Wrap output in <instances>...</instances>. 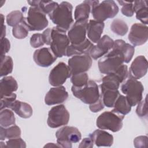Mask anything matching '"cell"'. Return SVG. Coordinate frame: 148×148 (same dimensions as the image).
Returning a JSON list of instances; mask_svg holds the SVG:
<instances>
[{
  "mask_svg": "<svg viewBox=\"0 0 148 148\" xmlns=\"http://www.w3.org/2000/svg\"><path fill=\"white\" fill-rule=\"evenodd\" d=\"M133 2H128L124 1H117V2L122 6L121 12L123 15L127 17H132L134 15V10Z\"/></svg>",
  "mask_w": 148,
  "mask_h": 148,
  "instance_id": "obj_38",
  "label": "cell"
},
{
  "mask_svg": "<svg viewBox=\"0 0 148 148\" xmlns=\"http://www.w3.org/2000/svg\"><path fill=\"white\" fill-rule=\"evenodd\" d=\"M93 45V43L87 38L83 42L80 44H71L68 46L66 49V56L72 57L74 56L82 55L85 54H89V51Z\"/></svg>",
  "mask_w": 148,
  "mask_h": 148,
  "instance_id": "obj_24",
  "label": "cell"
},
{
  "mask_svg": "<svg viewBox=\"0 0 148 148\" xmlns=\"http://www.w3.org/2000/svg\"><path fill=\"white\" fill-rule=\"evenodd\" d=\"M88 21H75L68 32V37L71 44L78 45L86 39V28Z\"/></svg>",
  "mask_w": 148,
  "mask_h": 148,
  "instance_id": "obj_16",
  "label": "cell"
},
{
  "mask_svg": "<svg viewBox=\"0 0 148 148\" xmlns=\"http://www.w3.org/2000/svg\"><path fill=\"white\" fill-rule=\"evenodd\" d=\"M13 62L12 58L9 56H1V73L0 76H6L12 72Z\"/></svg>",
  "mask_w": 148,
  "mask_h": 148,
  "instance_id": "obj_34",
  "label": "cell"
},
{
  "mask_svg": "<svg viewBox=\"0 0 148 148\" xmlns=\"http://www.w3.org/2000/svg\"><path fill=\"white\" fill-rule=\"evenodd\" d=\"M119 8L116 2L112 0L95 1L92 6L91 14L94 20L103 22L108 18L114 17L118 13Z\"/></svg>",
  "mask_w": 148,
  "mask_h": 148,
  "instance_id": "obj_4",
  "label": "cell"
},
{
  "mask_svg": "<svg viewBox=\"0 0 148 148\" xmlns=\"http://www.w3.org/2000/svg\"><path fill=\"white\" fill-rule=\"evenodd\" d=\"M93 143L98 147H110L113 143V136L102 130H96L89 134Z\"/></svg>",
  "mask_w": 148,
  "mask_h": 148,
  "instance_id": "obj_20",
  "label": "cell"
},
{
  "mask_svg": "<svg viewBox=\"0 0 148 148\" xmlns=\"http://www.w3.org/2000/svg\"><path fill=\"white\" fill-rule=\"evenodd\" d=\"M27 3L32 7L38 8L45 14H49L58 3L53 1H28Z\"/></svg>",
  "mask_w": 148,
  "mask_h": 148,
  "instance_id": "obj_29",
  "label": "cell"
},
{
  "mask_svg": "<svg viewBox=\"0 0 148 148\" xmlns=\"http://www.w3.org/2000/svg\"><path fill=\"white\" fill-rule=\"evenodd\" d=\"M136 109V113L137 115L140 117H147L148 114L147 111V96L143 100H141L138 104Z\"/></svg>",
  "mask_w": 148,
  "mask_h": 148,
  "instance_id": "obj_40",
  "label": "cell"
},
{
  "mask_svg": "<svg viewBox=\"0 0 148 148\" xmlns=\"http://www.w3.org/2000/svg\"><path fill=\"white\" fill-rule=\"evenodd\" d=\"M10 48V43L8 39L5 38L1 39V56H5V54L9 51Z\"/></svg>",
  "mask_w": 148,
  "mask_h": 148,
  "instance_id": "obj_45",
  "label": "cell"
},
{
  "mask_svg": "<svg viewBox=\"0 0 148 148\" xmlns=\"http://www.w3.org/2000/svg\"><path fill=\"white\" fill-rule=\"evenodd\" d=\"M61 147V146L58 144V143H48L47 145H46L44 147Z\"/></svg>",
  "mask_w": 148,
  "mask_h": 148,
  "instance_id": "obj_47",
  "label": "cell"
},
{
  "mask_svg": "<svg viewBox=\"0 0 148 148\" xmlns=\"http://www.w3.org/2000/svg\"><path fill=\"white\" fill-rule=\"evenodd\" d=\"M104 106H105V105L103 103L102 98L100 95V97L97 101L90 105L89 108L92 112L97 113V112H98L101 111V110H102L104 108Z\"/></svg>",
  "mask_w": 148,
  "mask_h": 148,
  "instance_id": "obj_44",
  "label": "cell"
},
{
  "mask_svg": "<svg viewBox=\"0 0 148 148\" xmlns=\"http://www.w3.org/2000/svg\"><path fill=\"white\" fill-rule=\"evenodd\" d=\"M45 43L43 39L42 34L36 33L33 34L30 38V45L34 48H38L44 45Z\"/></svg>",
  "mask_w": 148,
  "mask_h": 148,
  "instance_id": "obj_42",
  "label": "cell"
},
{
  "mask_svg": "<svg viewBox=\"0 0 148 148\" xmlns=\"http://www.w3.org/2000/svg\"><path fill=\"white\" fill-rule=\"evenodd\" d=\"M94 143L90 137L84 138L79 145V148H92Z\"/></svg>",
  "mask_w": 148,
  "mask_h": 148,
  "instance_id": "obj_46",
  "label": "cell"
},
{
  "mask_svg": "<svg viewBox=\"0 0 148 148\" xmlns=\"http://www.w3.org/2000/svg\"><path fill=\"white\" fill-rule=\"evenodd\" d=\"M9 109L23 119L29 118L33 113L32 108L29 104L18 100L14 101L10 105Z\"/></svg>",
  "mask_w": 148,
  "mask_h": 148,
  "instance_id": "obj_25",
  "label": "cell"
},
{
  "mask_svg": "<svg viewBox=\"0 0 148 148\" xmlns=\"http://www.w3.org/2000/svg\"><path fill=\"white\" fill-rule=\"evenodd\" d=\"M57 142L61 147L71 148L72 143L79 142L82 139L79 130L75 127L64 126L56 132Z\"/></svg>",
  "mask_w": 148,
  "mask_h": 148,
  "instance_id": "obj_9",
  "label": "cell"
},
{
  "mask_svg": "<svg viewBox=\"0 0 148 148\" xmlns=\"http://www.w3.org/2000/svg\"><path fill=\"white\" fill-rule=\"evenodd\" d=\"M112 31L120 36L125 35L128 31V26L123 20L116 18L113 20L110 24Z\"/></svg>",
  "mask_w": 148,
  "mask_h": 148,
  "instance_id": "obj_33",
  "label": "cell"
},
{
  "mask_svg": "<svg viewBox=\"0 0 148 148\" xmlns=\"http://www.w3.org/2000/svg\"><path fill=\"white\" fill-rule=\"evenodd\" d=\"M73 6L66 1H63L48 15L56 27L64 31L70 29L74 22L72 17Z\"/></svg>",
  "mask_w": 148,
  "mask_h": 148,
  "instance_id": "obj_2",
  "label": "cell"
},
{
  "mask_svg": "<svg viewBox=\"0 0 148 148\" xmlns=\"http://www.w3.org/2000/svg\"><path fill=\"white\" fill-rule=\"evenodd\" d=\"M23 13L20 10H14L6 16V23L10 27H14L21 23L24 18Z\"/></svg>",
  "mask_w": 148,
  "mask_h": 148,
  "instance_id": "obj_36",
  "label": "cell"
},
{
  "mask_svg": "<svg viewBox=\"0 0 148 148\" xmlns=\"http://www.w3.org/2000/svg\"><path fill=\"white\" fill-rule=\"evenodd\" d=\"M124 118V115L114 112L112 110L104 112L98 117L96 125L99 129L116 132L122 128Z\"/></svg>",
  "mask_w": 148,
  "mask_h": 148,
  "instance_id": "obj_7",
  "label": "cell"
},
{
  "mask_svg": "<svg viewBox=\"0 0 148 148\" xmlns=\"http://www.w3.org/2000/svg\"><path fill=\"white\" fill-rule=\"evenodd\" d=\"M69 117V113L65 106L64 105H58L53 106L49 110L47 123L50 128H58L66 125Z\"/></svg>",
  "mask_w": 148,
  "mask_h": 148,
  "instance_id": "obj_10",
  "label": "cell"
},
{
  "mask_svg": "<svg viewBox=\"0 0 148 148\" xmlns=\"http://www.w3.org/2000/svg\"><path fill=\"white\" fill-rule=\"evenodd\" d=\"M21 136V130L16 125H13L8 127H0V139L3 140L5 139H13L19 138Z\"/></svg>",
  "mask_w": 148,
  "mask_h": 148,
  "instance_id": "obj_31",
  "label": "cell"
},
{
  "mask_svg": "<svg viewBox=\"0 0 148 148\" xmlns=\"http://www.w3.org/2000/svg\"><path fill=\"white\" fill-rule=\"evenodd\" d=\"M100 88L101 91L100 95L104 105L108 108L113 107L114 103L120 94L119 91L106 88L101 86H100Z\"/></svg>",
  "mask_w": 148,
  "mask_h": 148,
  "instance_id": "obj_28",
  "label": "cell"
},
{
  "mask_svg": "<svg viewBox=\"0 0 148 148\" xmlns=\"http://www.w3.org/2000/svg\"><path fill=\"white\" fill-rule=\"evenodd\" d=\"M112 48L117 49L123 56L124 62L128 63L132 60L135 53V46L126 43L122 39H117L114 41Z\"/></svg>",
  "mask_w": 148,
  "mask_h": 148,
  "instance_id": "obj_23",
  "label": "cell"
},
{
  "mask_svg": "<svg viewBox=\"0 0 148 148\" xmlns=\"http://www.w3.org/2000/svg\"><path fill=\"white\" fill-rule=\"evenodd\" d=\"M57 57L50 47H42L36 50L33 54L35 62L41 67H48L57 60Z\"/></svg>",
  "mask_w": 148,
  "mask_h": 148,
  "instance_id": "obj_18",
  "label": "cell"
},
{
  "mask_svg": "<svg viewBox=\"0 0 148 148\" xmlns=\"http://www.w3.org/2000/svg\"><path fill=\"white\" fill-rule=\"evenodd\" d=\"M17 95L15 93H12L10 95H5L1 97V105L0 109L1 110L5 109L10 108L12 103L16 100Z\"/></svg>",
  "mask_w": 148,
  "mask_h": 148,
  "instance_id": "obj_39",
  "label": "cell"
},
{
  "mask_svg": "<svg viewBox=\"0 0 148 148\" xmlns=\"http://www.w3.org/2000/svg\"><path fill=\"white\" fill-rule=\"evenodd\" d=\"M95 1H84L75 8L74 18L75 21H88L90 13L91 12L92 6Z\"/></svg>",
  "mask_w": 148,
  "mask_h": 148,
  "instance_id": "obj_22",
  "label": "cell"
},
{
  "mask_svg": "<svg viewBox=\"0 0 148 148\" xmlns=\"http://www.w3.org/2000/svg\"><path fill=\"white\" fill-rule=\"evenodd\" d=\"M16 119L14 113L10 109H3L0 113V125L3 127H8L14 125Z\"/></svg>",
  "mask_w": 148,
  "mask_h": 148,
  "instance_id": "obj_32",
  "label": "cell"
},
{
  "mask_svg": "<svg viewBox=\"0 0 148 148\" xmlns=\"http://www.w3.org/2000/svg\"><path fill=\"white\" fill-rule=\"evenodd\" d=\"M114 40L108 35H105L97 42L96 45H93L89 51L91 58L97 60L106 54L113 46Z\"/></svg>",
  "mask_w": 148,
  "mask_h": 148,
  "instance_id": "obj_15",
  "label": "cell"
},
{
  "mask_svg": "<svg viewBox=\"0 0 148 148\" xmlns=\"http://www.w3.org/2000/svg\"><path fill=\"white\" fill-rule=\"evenodd\" d=\"M23 21L29 31H42L49 24L46 14L36 7L29 8L27 16L23 18Z\"/></svg>",
  "mask_w": 148,
  "mask_h": 148,
  "instance_id": "obj_8",
  "label": "cell"
},
{
  "mask_svg": "<svg viewBox=\"0 0 148 148\" xmlns=\"http://www.w3.org/2000/svg\"><path fill=\"white\" fill-rule=\"evenodd\" d=\"M68 97V93L63 86L51 88L45 97V103L47 105H54L65 102Z\"/></svg>",
  "mask_w": 148,
  "mask_h": 148,
  "instance_id": "obj_17",
  "label": "cell"
},
{
  "mask_svg": "<svg viewBox=\"0 0 148 148\" xmlns=\"http://www.w3.org/2000/svg\"><path fill=\"white\" fill-rule=\"evenodd\" d=\"M147 136H139L136 137L134 140V145L136 148H145L147 146Z\"/></svg>",
  "mask_w": 148,
  "mask_h": 148,
  "instance_id": "obj_43",
  "label": "cell"
},
{
  "mask_svg": "<svg viewBox=\"0 0 148 148\" xmlns=\"http://www.w3.org/2000/svg\"><path fill=\"white\" fill-rule=\"evenodd\" d=\"M121 90L126 95L131 107L136 105L142 99L144 87L142 83L135 79L127 78L121 83Z\"/></svg>",
  "mask_w": 148,
  "mask_h": 148,
  "instance_id": "obj_3",
  "label": "cell"
},
{
  "mask_svg": "<svg viewBox=\"0 0 148 148\" xmlns=\"http://www.w3.org/2000/svg\"><path fill=\"white\" fill-rule=\"evenodd\" d=\"M147 72V61L143 56L136 57L131 64L128 71V77L139 79L143 77Z\"/></svg>",
  "mask_w": 148,
  "mask_h": 148,
  "instance_id": "obj_19",
  "label": "cell"
},
{
  "mask_svg": "<svg viewBox=\"0 0 148 148\" xmlns=\"http://www.w3.org/2000/svg\"><path fill=\"white\" fill-rule=\"evenodd\" d=\"M45 44L49 45L51 51L58 58L66 56V49L70 41L66 31L57 27L48 28L42 33Z\"/></svg>",
  "mask_w": 148,
  "mask_h": 148,
  "instance_id": "obj_1",
  "label": "cell"
},
{
  "mask_svg": "<svg viewBox=\"0 0 148 148\" xmlns=\"http://www.w3.org/2000/svg\"><path fill=\"white\" fill-rule=\"evenodd\" d=\"M71 76L69 67L65 63L60 62L50 71L49 82L54 87L62 86Z\"/></svg>",
  "mask_w": 148,
  "mask_h": 148,
  "instance_id": "obj_12",
  "label": "cell"
},
{
  "mask_svg": "<svg viewBox=\"0 0 148 148\" xmlns=\"http://www.w3.org/2000/svg\"><path fill=\"white\" fill-rule=\"evenodd\" d=\"M134 13L136 19L140 20L142 24H148L147 2L146 1H137L133 2Z\"/></svg>",
  "mask_w": 148,
  "mask_h": 148,
  "instance_id": "obj_27",
  "label": "cell"
},
{
  "mask_svg": "<svg viewBox=\"0 0 148 148\" xmlns=\"http://www.w3.org/2000/svg\"><path fill=\"white\" fill-rule=\"evenodd\" d=\"M112 49L98 62L99 70L103 74L114 72L124 63L123 56L120 51L114 48Z\"/></svg>",
  "mask_w": 148,
  "mask_h": 148,
  "instance_id": "obj_6",
  "label": "cell"
},
{
  "mask_svg": "<svg viewBox=\"0 0 148 148\" xmlns=\"http://www.w3.org/2000/svg\"><path fill=\"white\" fill-rule=\"evenodd\" d=\"M6 147L10 148H25L26 147L25 142L20 137L10 139L6 142Z\"/></svg>",
  "mask_w": 148,
  "mask_h": 148,
  "instance_id": "obj_41",
  "label": "cell"
},
{
  "mask_svg": "<svg viewBox=\"0 0 148 148\" xmlns=\"http://www.w3.org/2000/svg\"><path fill=\"white\" fill-rule=\"evenodd\" d=\"M128 75V67L126 65L123 64L114 72L104 76L100 86L112 90H118L120 84L127 78Z\"/></svg>",
  "mask_w": 148,
  "mask_h": 148,
  "instance_id": "obj_11",
  "label": "cell"
},
{
  "mask_svg": "<svg viewBox=\"0 0 148 148\" xmlns=\"http://www.w3.org/2000/svg\"><path fill=\"white\" fill-rule=\"evenodd\" d=\"M113 112L122 115H126L131 112V106L125 96L119 94L113 105Z\"/></svg>",
  "mask_w": 148,
  "mask_h": 148,
  "instance_id": "obj_30",
  "label": "cell"
},
{
  "mask_svg": "<svg viewBox=\"0 0 148 148\" xmlns=\"http://www.w3.org/2000/svg\"><path fill=\"white\" fill-rule=\"evenodd\" d=\"M5 35H6V26H5V25H4L2 27V34H1V39L5 38Z\"/></svg>",
  "mask_w": 148,
  "mask_h": 148,
  "instance_id": "obj_48",
  "label": "cell"
},
{
  "mask_svg": "<svg viewBox=\"0 0 148 148\" xmlns=\"http://www.w3.org/2000/svg\"><path fill=\"white\" fill-rule=\"evenodd\" d=\"M71 82L72 86L75 87H82L88 82V76L86 72L79 73L71 76Z\"/></svg>",
  "mask_w": 148,
  "mask_h": 148,
  "instance_id": "obj_37",
  "label": "cell"
},
{
  "mask_svg": "<svg viewBox=\"0 0 148 148\" xmlns=\"http://www.w3.org/2000/svg\"><path fill=\"white\" fill-rule=\"evenodd\" d=\"M71 91L75 97L86 104H92L100 97L98 86L92 80H89L87 83L82 87L72 86Z\"/></svg>",
  "mask_w": 148,
  "mask_h": 148,
  "instance_id": "obj_5",
  "label": "cell"
},
{
  "mask_svg": "<svg viewBox=\"0 0 148 148\" xmlns=\"http://www.w3.org/2000/svg\"><path fill=\"white\" fill-rule=\"evenodd\" d=\"M1 97L10 95L13 92L17 91L18 84L15 79L12 76H4L0 80Z\"/></svg>",
  "mask_w": 148,
  "mask_h": 148,
  "instance_id": "obj_26",
  "label": "cell"
},
{
  "mask_svg": "<svg viewBox=\"0 0 148 148\" xmlns=\"http://www.w3.org/2000/svg\"><path fill=\"white\" fill-rule=\"evenodd\" d=\"M128 39L134 46L145 44L148 39L147 26L141 23L134 24L131 27Z\"/></svg>",
  "mask_w": 148,
  "mask_h": 148,
  "instance_id": "obj_14",
  "label": "cell"
},
{
  "mask_svg": "<svg viewBox=\"0 0 148 148\" xmlns=\"http://www.w3.org/2000/svg\"><path fill=\"white\" fill-rule=\"evenodd\" d=\"M92 62V58L88 54L72 56L68 62L71 75L87 72L91 68Z\"/></svg>",
  "mask_w": 148,
  "mask_h": 148,
  "instance_id": "obj_13",
  "label": "cell"
},
{
  "mask_svg": "<svg viewBox=\"0 0 148 148\" xmlns=\"http://www.w3.org/2000/svg\"><path fill=\"white\" fill-rule=\"evenodd\" d=\"M105 24L103 22L90 20L87 24V35L88 39L93 43H97L101 38Z\"/></svg>",
  "mask_w": 148,
  "mask_h": 148,
  "instance_id": "obj_21",
  "label": "cell"
},
{
  "mask_svg": "<svg viewBox=\"0 0 148 148\" xmlns=\"http://www.w3.org/2000/svg\"><path fill=\"white\" fill-rule=\"evenodd\" d=\"M29 31L27 26L23 19L20 23L13 27L12 34L15 38L21 39L27 36Z\"/></svg>",
  "mask_w": 148,
  "mask_h": 148,
  "instance_id": "obj_35",
  "label": "cell"
}]
</instances>
